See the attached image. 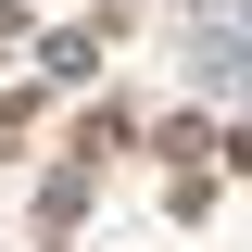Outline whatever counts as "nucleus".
<instances>
[{"label":"nucleus","instance_id":"obj_1","mask_svg":"<svg viewBox=\"0 0 252 252\" xmlns=\"http://www.w3.org/2000/svg\"><path fill=\"white\" fill-rule=\"evenodd\" d=\"M189 63H202V89H215V101H240V89H252V13H215Z\"/></svg>","mask_w":252,"mask_h":252}]
</instances>
